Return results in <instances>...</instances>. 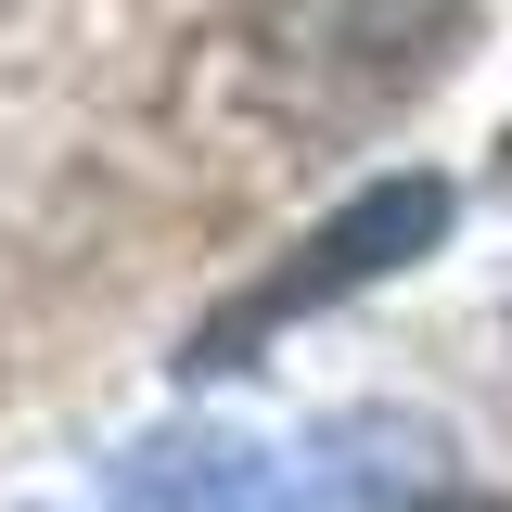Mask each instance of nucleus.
<instances>
[{
	"label": "nucleus",
	"mask_w": 512,
	"mask_h": 512,
	"mask_svg": "<svg viewBox=\"0 0 512 512\" xmlns=\"http://www.w3.org/2000/svg\"><path fill=\"white\" fill-rule=\"evenodd\" d=\"M461 39V0H256L244 26L205 39V77L256 103L269 128H346V116H384L397 90H423Z\"/></svg>",
	"instance_id": "1"
},
{
	"label": "nucleus",
	"mask_w": 512,
	"mask_h": 512,
	"mask_svg": "<svg viewBox=\"0 0 512 512\" xmlns=\"http://www.w3.org/2000/svg\"><path fill=\"white\" fill-rule=\"evenodd\" d=\"M436 231H448V180H384V192H359V205H346V218L308 244V269H282V282H269V295H244L218 333H192V372H218L244 333H269V320L320 308V295H359V282H384L397 256H423Z\"/></svg>",
	"instance_id": "2"
}]
</instances>
